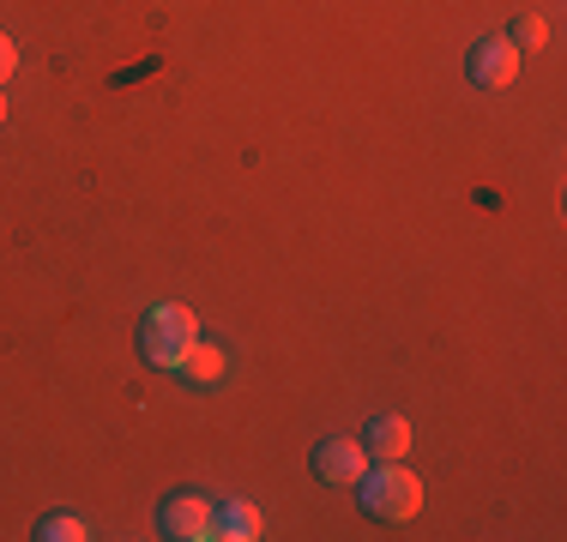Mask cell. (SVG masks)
Masks as SVG:
<instances>
[{"label":"cell","instance_id":"6da1fadb","mask_svg":"<svg viewBox=\"0 0 567 542\" xmlns=\"http://www.w3.org/2000/svg\"><path fill=\"white\" fill-rule=\"evenodd\" d=\"M357 500H362V512H369V519L399 524V519H411V512L423 507V482H416L399 458H381L374 470H362Z\"/></svg>","mask_w":567,"mask_h":542},{"label":"cell","instance_id":"7a4b0ae2","mask_svg":"<svg viewBox=\"0 0 567 542\" xmlns=\"http://www.w3.org/2000/svg\"><path fill=\"white\" fill-rule=\"evenodd\" d=\"M194 337H199L194 308L157 302V308H145V320H140V356L152 362V368H182V356L194 350Z\"/></svg>","mask_w":567,"mask_h":542},{"label":"cell","instance_id":"3957f363","mask_svg":"<svg viewBox=\"0 0 567 542\" xmlns=\"http://www.w3.org/2000/svg\"><path fill=\"white\" fill-rule=\"evenodd\" d=\"M157 536L169 542H212V500L206 494H169L157 507Z\"/></svg>","mask_w":567,"mask_h":542},{"label":"cell","instance_id":"277c9868","mask_svg":"<svg viewBox=\"0 0 567 542\" xmlns=\"http://www.w3.org/2000/svg\"><path fill=\"white\" fill-rule=\"evenodd\" d=\"M362 470H369V452H362V440L327 434V440L315 446V477L327 482V488H357Z\"/></svg>","mask_w":567,"mask_h":542},{"label":"cell","instance_id":"5b68a950","mask_svg":"<svg viewBox=\"0 0 567 542\" xmlns=\"http://www.w3.org/2000/svg\"><path fill=\"white\" fill-rule=\"evenodd\" d=\"M465 73H471V85L502 91V85H513V73H519V49H513L507 37H483V43H471V54H465Z\"/></svg>","mask_w":567,"mask_h":542},{"label":"cell","instance_id":"8992f818","mask_svg":"<svg viewBox=\"0 0 567 542\" xmlns=\"http://www.w3.org/2000/svg\"><path fill=\"white\" fill-rule=\"evenodd\" d=\"M212 536L254 542L260 536V507H254V500H212Z\"/></svg>","mask_w":567,"mask_h":542},{"label":"cell","instance_id":"52a82bcc","mask_svg":"<svg viewBox=\"0 0 567 542\" xmlns=\"http://www.w3.org/2000/svg\"><path fill=\"white\" fill-rule=\"evenodd\" d=\"M362 452L369 458H404L411 452V423H404V416H374V423L362 428Z\"/></svg>","mask_w":567,"mask_h":542},{"label":"cell","instance_id":"ba28073f","mask_svg":"<svg viewBox=\"0 0 567 542\" xmlns=\"http://www.w3.org/2000/svg\"><path fill=\"white\" fill-rule=\"evenodd\" d=\"M182 374H187V386H218L224 379V350L206 344V337H194V350L182 356Z\"/></svg>","mask_w":567,"mask_h":542},{"label":"cell","instance_id":"9c48e42d","mask_svg":"<svg viewBox=\"0 0 567 542\" xmlns=\"http://www.w3.org/2000/svg\"><path fill=\"white\" fill-rule=\"evenodd\" d=\"M31 536H37V542H85V536H91V524L79 519V512H43Z\"/></svg>","mask_w":567,"mask_h":542},{"label":"cell","instance_id":"30bf717a","mask_svg":"<svg viewBox=\"0 0 567 542\" xmlns=\"http://www.w3.org/2000/svg\"><path fill=\"white\" fill-rule=\"evenodd\" d=\"M507 43H513V49H519V54H525V49H532V54H537V49H544V43H549V24H544V19H537V12H513V24H507Z\"/></svg>","mask_w":567,"mask_h":542},{"label":"cell","instance_id":"8fae6325","mask_svg":"<svg viewBox=\"0 0 567 542\" xmlns=\"http://www.w3.org/2000/svg\"><path fill=\"white\" fill-rule=\"evenodd\" d=\"M12 73H19V43H12L7 31H0V85H7Z\"/></svg>","mask_w":567,"mask_h":542},{"label":"cell","instance_id":"7c38bea8","mask_svg":"<svg viewBox=\"0 0 567 542\" xmlns=\"http://www.w3.org/2000/svg\"><path fill=\"white\" fill-rule=\"evenodd\" d=\"M0 127H7V97H0Z\"/></svg>","mask_w":567,"mask_h":542}]
</instances>
